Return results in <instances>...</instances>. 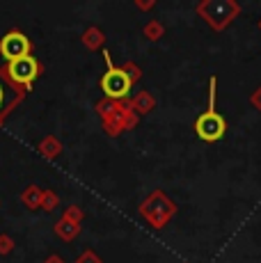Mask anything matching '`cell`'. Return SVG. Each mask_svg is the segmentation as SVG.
I'll list each match as a JSON object with an SVG mask.
<instances>
[{
    "label": "cell",
    "instance_id": "obj_1",
    "mask_svg": "<svg viewBox=\"0 0 261 263\" xmlns=\"http://www.w3.org/2000/svg\"><path fill=\"white\" fill-rule=\"evenodd\" d=\"M215 96H218V78L211 76L209 78V101L207 110L195 119V133L202 142H218L227 133V119L215 110Z\"/></svg>",
    "mask_w": 261,
    "mask_h": 263
},
{
    "label": "cell",
    "instance_id": "obj_2",
    "mask_svg": "<svg viewBox=\"0 0 261 263\" xmlns=\"http://www.w3.org/2000/svg\"><path fill=\"white\" fill-rule=\"evenodd\" d=\"M177 211H179L177 201H174L172 197H170L167 192H163V190L149 192V195L144 197V199L140 201V206H138L140 217H142L152 229H163V227H167L170 222L174 220Z\"/></svg>",
    "mask_w": 261,
    "mask_h": 263
},
{
    "label": "cell",
    "instance_id": "obj_3",
    "mask_svg": "<svg viewBox=\"0 0 261 263\" xmlns=\"http://www.w3.org/2000/svg\"><path fill=\"white\" fill-rule=\"evenodd\" d=\"M195 12L213 32H222L240 16V5L236 0H199Z\"/></svg>",
    "mask_w": 261,
    "mask_h": 263
},
{
    "label": "cell",
    "instance_id": "obj_4",
    "mask_svg": "<svg viewBox=\"0 0 261 263\" xmlns=\"http://www.w3.org/2000/svg\"><path fill=\"white\" fill-rule=\"evenodd\" d=\"M103 60H105V73L99 80V87L105 94V99H113V101H126V96L133 89V80L128 78V73L124 71L122 67H115L113 64V55L110 50L103 48Z\"/></svg>",
    "mask_w": 261,
    "mask_h": 263
},
{
    "label": "cell",
    "instance_id": "obj_5",
    "mask_svg": "<svg viewBox=\"0 0 261 263\" xmlns=\"http://www.w3.org/2000/svg\"><path fill=\"white\" fill-rule=\"evenodd\" d=\"M44 73V64L39 62L34 55H26V58H18L14 62L5 64V76L12 80V85H16L23 92H32V85L39 76Z\"/></svg>",
    "mask_w": 261,
    "mask_h": 263
},
{
    "label": "cell",
    "instance_id": "obj_6",
    "mask_svg": "<svg viewBox=\"0 0 261 263\" xmlns=\"http://www.w3.org/2000/svg\"><path fill=\"white\" fill-rule=\"evenodd\" d=\"M32 39L28 37L23 30H7V32L0 37V55H3L5 64L7 62H14L18 58H26V55H32Z\"/></svg>",
    "mask_w": 261,
    "mask_h": 263
},
{
    "label": "cell",
    "instance_id": "obj_7",
    "mask_svg": "<svg viewBox=\"0 0 261 263\" xmlns=\"http://www.w3.org/2000/svg\"><path fill=\"white\" fill-rule=\"evenodd\" d=\"M101 124H103V133L108 135V138H119V135L126 133V130H133L135 126L140 124V117L130 110L128 101H122L119 108L115 110L108 119H103Z\"/></svg>",
    "mask_w": 261,
    "mask_h": 263
},
{
    "label": "cell",
    "instance_id": "obj_8",
    "mask_svg": "<svg viewBox=\"0 0 261 263\" xmlns=\"http://www.w3.org/2000/svg\"><path fill=\"white\" fill-rule=\"evenodd\" d=\"M26 92L12 85V80L5 76V67H0V128H3L5 119L26 101Z\"/></svg>",
    "mask_w": 261,
    "mask_h": 263
},
{
    "label": "cell",
    "instance_id": "obj_9",
    "mask_svg": "<svg viewBox=\"0 0 261 263\" xmlns=\"http://www.w3.org/2000/svg\"><path fill=\"white\" fill-rule=\"evenodd\" d=\"M128 105H130V110H133L138 117H142V115H149V112L156 110L158 101H156V96L149 92V89H140V92L128 101Z\"/></svg>",
    "mask_w": 261,
    "mask_h": 263
},
{
    "label": "cell",
    "instance_id": "obj_10",
    "mask_svg": "<svg viewBox=\"0 0 261 263\" xmlns=\"http://www.w3.org/2000/svg\"><path fill=\"white\" fill-rule=\"evenodd\" d=\"M53 234L58 236L62 242H73L80 236V224L73 220H69V217H60L58 222L53 224Z\"/></svg>",
    "mask_w": 261,
    "mask_h": 263
},
{
    "label": "cell",
    "instance_id": "obj_11",
    "mask_svg": "<svg viewBox=\"0 0 261 263\" xmlns=\"http://www.w3.org/2000/svg\"><path fill=\"white\" fill-rule=\"evenodd\" d=\"M62 149H64L62 140L55 138V135H44V138L39 140V144H37L39 156H44L46 160H55L60 154H62Z\"/></svg>",
    "mask_w": 261,
    "mask_h": 263
},
{
    "label": "cell",
    "instance_id": "obj_12",
    "mask_svg": "<svg viewBox=\"0 0 261 263\" xmlns=\"http://www.w3.org/2000/svg\"><path fill=\"white\" fill-rule=\"evenodd\" d=\"M80 42H83V46L87 50H99L105 46V34L101 28H97V25H89V28H85V32L80 34Z\"/></svg>",
    "mask_w": 261,
    "mask_h": 263
},
{
    "label": "cell",
    "instance_id": "obj_13",
    "mask_svg": "<svg viewBox=\"0 0 261 263\" xmlns=\"http://www.w3.org/2000/svg\"><path fill=\"white\" fill-rule=\"evenodd\" d=\"M42 197H44V188H39L37 183H30L21 190V201L28 211H39L42 209Z\"/></svg>",
    "mask_w": 261,
    "mask_h": 263
},
{
    "label": "cell",
    "instance_id": "obj_14",
    "mask_svg": "<svg viewBox=\"0 0 261 263\" xmlns=\"http://www.w3.org/2000/svg\"><path fill=\"white\" fill-rule=\"evenodd\" d=\"M142 34L149 39V42H158L160 37H165V23L158 21V18H152V21L142 28Z\"/></svg>",
    "mask_w": 261,
    "mask_h": 263
},
{
    "label": "cell",
    "instance_id": "obj_15",
    "mask_svg": "<svg viewBox=\"0 0 261 263\" xmlns=\"http://www.w3.org/2000/svg\"><path fill=\"white\" fill-rule=\"evenodd\" d=\"M119 103H122V101H113V99H105V96H103V99H99L97 103H94V110H97V115L103 121V119H108L110 115L119 108Z\"/></svg>",
    "mask_w": 261,
    "mask_h": 263
},
{
    "label": "cell",
    "instance_id": "obj_16",
    "mask_svg": "<svg viewBox=\"0 0 261 263\" xmlns=\"http://www.w3.org/2000/svg\"><path fill=\"white\" fill-rule=\"evenodd\" d=\"M58 206H60V195L53 188H46V190H44V197H42V211L53 213Z\"/></svg>",
    "mask_w": 261,
    "mask_h": 263
},
{
    "label": "cell",
    "instance_id": "obj_17",
    "mask_svg": "<svg viewBox=\"0 0 261 263\" xmlns=\"http://www.w3.org/2000/svg\"><path fill=\"white\" fill-rule=\"evenodd\" d=\"M16 250V242L9 234H0V256H9Z\"/></svg>",
    "mask_w": 261,
    "mask_h": 263
},
{
    "label": "cell",
    "instance_id": "obj_18",
    "mask_svg": "<svg viewBox=\"0 0 261 263\" xmlns=\"http://www.w3.org/2000/svg\"><path fill=\"white\" fill-rule=\"evenodd\" d=\"M64 217H69V220H73V222H83L85 220V213H83V209L80 206H76V204H69L67 209H64V213H62Z\"/></svg>",
    "mask_w": 261,
    "mask_h": 263
},
{
    "label": "cell",
    "instance_id": "obj_19",
    "mask_svg": "<svg viewBox=\"0 0 261 263\" xmlns=\"http://www.w3.org/2000/svg\"><path fill=\"white\" fill-rule=\"evenodd\" d=\"M76 263H103V259L94 250H89V247H87V250L80 252V256L76 259Z\"/></svg>",
    "mask_w": 261,
    "mask_h": 263
},
{
    "label": "cell",
    "instance_id": "obj_20",
    "mask_svg": "<svg viewBox=\"0 0 261 263\" xmlns=\"http://www.w3.org/2000/svg\"><path fill=\"white\" fill-rule=\"evenodd\" d=\"M122 69L128 73V78L133 80V83H138V80L142 78V69H140L135 62H124V64H122Z\"/></svg>",
    "mask_w": 261,
    "mask_h": 263
},
{
    "label": "cell",
    "instance_id": "obj_21",
    "mask_svg": "<svg viewBox=\"0 0 261 263\" xmlns=\"http://www.w3.org/2000/svg\"><path fill=\"white\" fill-rule=\"evenodd\" d=\"M250 105H252L254 110H259V112H261V85H259L257 89H254L252 94H250Z\"/></svg>",
    "mask_w": 261,
    "mask_h": 263
},
{
    "label": "cell",
    "instance_id": "obj_22",
    "mask_svg": "<svg viewBox=\"0 0 261 263\" xmlns=\"http://www.w3.org/2000/svg\"><path fill=\"white\" fill-rule=\"evenodd\" d=\"M133 5L138 9H142V12H149V9L156 7V0H133Z\"/></svg>",
    "mask_w": 261,
    "mask_h": 263
},
{
    "label": "cell",
    "instance_id": "obj_23",
    "mask_svg": "<svg viewBox=\"0 0 261 263\" xmlns=\"http://www.w3.org/2000/svg\"><path fill=\"white\" fill-rule=\"evenodd\" d=\"M42 263H67V261H64V256H62V254H48Z\"/></svg>",
    "mask_w": 261,
    "mask_h": 263
},
{
    "label": "cell",
    "instance_id": "obj_24",
    "mask_svg": "<svg viewBox=\"0 0 261 263\" xmlns=\"http://www.w3.org/2000/svg\"><path fill=\"white\" fill-rule=\"evenodd\" d=\"M257 25H259V30H261V18H259V23H257Z\"/></svg>",
    "mask_w": 261,
    "mask_h": 263
}]
</instances>
